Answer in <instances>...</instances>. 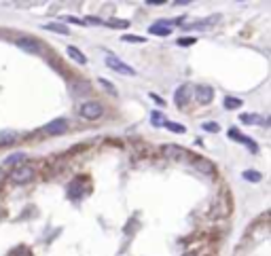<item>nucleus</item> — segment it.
I'll return each instance as SVG.
<instances>
[{
    "instance_id": "f257e3e1",
    "label": "nucleus",
    "mask_w": 271,
    "mask_h": 256,
    "mask_svg": "<svg viewBox=\"0 0 271 256\" xmlns=\"http://www.w3.org/2000/svg\"><path fill=\"white\" fill-rule=\"evenodd\" d=\"M79 114L83 116V119H87V121H97L104 114V106L100 102H96V100H87V102L80 104Z\"/></svg>"
},
{
    "instance_id": "f03ea898",
    "label": "nucleus",
    "mask_w": 271,
    "mask_h": 256,
    "mask_svg": "<svg viewBox=\"0 0 271 256\" xmlns=\"http://www.w3.org/2000/svg\"><path fill=\"white\" fill-rule=\"evenodd\" d=\"M106 66L111 68V70H114V72H119V74H125V77H136V70L131 68V66H128L125 62H121L119 57H114V55H106Z\"/></svg>"
},
{
    "instance_id": "7ed1b4c3",
    "label": "nucleus",
    "mask_w": 271,
    "mask_h": 256,
    "mask_svg": "<svg viewBox=\"0 0 271 256\" xmlns=\"http://www.w3.org/2000/svg\"><path fill=\"white\" fill-rule=\"evenodd\" d=\"M11 180L15 184H28L30 180H34V167L32 165H19L11 172Z\"/></svg>"
},
{
    "instance_id": "20e7f679",
    "label": "nucleus",
    "mask_w": 271,
    "mask_h": 256,
    "mask_svg": "<svg viewBox=\"0 0 271 256\" xmlns=\"http://www.w3.org/2000/svg\"><path fill=\"white\" fill-rule=\"evenodd\" d=\"M161 155L170 161H184L189 157L187 150L182 146H178V144H163V146H161Z\"/></svg>"
},
{
    "instance_id": "39448f33",
    "label": "nucleus",
    "mask_w": 271,
    "mask_h": 256,
    "mask_svg": "<svg viewBox=\"0 0 271 256\" xmlns=\"http://www.w3.org/2000/svg\"><path fill=\"white\" fill-rule=\"evenodd\" d=\"M191 97H193V87L191 85H180L176 89V93H174V104L178 108H184Z\"/></svg>"
},
{
    "instance_id": "423d86ee",
    "label": "nucleus",
    "mask_w": 271,
    "mask_h": 256,
    "mask_svg": "<svg viewBox=\"0 0 271 256\" xmlns=\"http://www.w3.org/2000/svg\"><path fill=\"white\" fill-rule=\"evenodd\" d=\"M66 129H68V121L66 119H53V121H49V123L43 127V131L49 133V136H60V133H64Z\"/></svg>"
},
{
    "instance_id": "0eeeda50",
    "label": "nucleus",
    "mask_w": 271,
    "mask_h": 256,
    "mask_svg": "<svg viewBox=\"0 0 271 256\" xmlns=\"http://www.w3.org/2000/svg\"><path fill=\"white\" fill-rule=\"evenodd\" d=\"M195 100L199 104H210L214 100V89L210 85H197L195 87Z\"/></svg>"
},
{
    "instance_id": "6e6552de",
    "label": "nucleus",
    "mask_w": 271,
    "mask_h": 256,
    "mask_svg": "<svg viewBox=\"0 0 271 256\" xmlns=\"http://www.w3.org/2000/svg\"><path fill=\"white\" fill-rule=\"evenodd\" d=\"M148 34H153V36H170L172 34V23L170 21H155L148 26Z\"/></svg>"
},
{
    "instance_id": "1a4fd4ad",
    "label": "nucleus",
    "mask_w": 271,
    "mask_h": 256,
    "mask_svg": "<svg viewBox=\"0 0 271 256\" xmlns=\"http://www.w3.org/2000/svg\"><path fill=\"white\" fill-rule=\"evenodd\" d=\"M15 43H17V47H19V49H24L26 53H38V51H40V43H38L36 38L21 36V38H17Z\"/></svg>"
},
{
    "instance_id": "9d476101",
    "label": "nucleus",
    "mask_w": 271,
    "mask_h": 256,
    "mask_svg": "<svg viewBox=\"0 0 271 256\" xmlns=\"http://www.w3.org/2000/svg\"><path fill=\"white\" fill-rule=\"evenodd\" d=\"M229 138H233V140H239V142H244L248 148L252 150V153H258V146H256V142L252 138H248V136H241V133H238V131H229Z\"/></svg>"
},
{
    "instance_id": "9b49d317",
    "label": "nucleus",
    "mask_w": 271,
    "mask_h": 256,
    "mask_svg": "<svg viewBox=\"0 0 271 256\" xmlns=\"http://www.w3.org/2000/svg\"><path fill=\"white\" fill-rule=\"evenodd\" d=\"M241 123L267 127V119H265V116H261V114H241Z\"/></svg>"
},
{
    "instance_id": "f8f14e48",
    "label": "nucleus",
    "mask_w": 271,
    "mask_h": 256,
    "mask_svg": "<svg viewBox=\"0 0 271 256\" xmlns=\"http://www.w3.org/2000/svg\"><path fill=\"white\" fill-rule=\"evenodd\" d=\"M218 21H221V15H212V17H207V19L197 21V23H193V26H187V28H195V30H207V28H212Z\"/></svg>"
},
{
    "instance_id": "ddd939ff",
    "label": "nucleus",
    "mask_w": 271,
    "mask_h": 256,
    "mask_svg": "<svg viewBox=\"0 0 271 256\" xmlns=\"http://www.w3.org/2000/svg\"><path fill=\"white\" fill-rule=\"evenodd\" d=\"M17 138H19V133L17 131H11V129L0 131V146H9V144L17 142Z\"/></svg>"
},
{
    "instance_id": "4468645a",
    "label": "nucleus",
    "mask_w": 271,
    "mask_h": 256,
    "mask_svg": "<svg viewBox=\"0 0 271 256\" xmlns=\"http://www.w3.org/2000/svg\"><path fill=\"white\" fill-rule=\"evenodd\" d=\"M66 53H68V57H70V60H74L77 64H87V55H85L80 49H77V47H68Z\"/></svg>"
},
{
    "instance_id": "2eb2a0df",
    "label": "nucleus",
    "mask_w": 271,
    "mask_h": 256,
    "mask_svg": "<svg viewBox=\"0 0 271 256\" xmlns=\"http://www.w3.org/2000/svg\"><path fill=\"white\" fill-rule=\"evenodd\" d=\"M193 163H195V167H197L199 172L207 174V176H212V174H214V165H212V163L207 161V159H195Z\"/></svg>"
},
{
    "instance_id": "dca6fc26",
    "label": "nucleus",
    "mask_w": 271,
    "mask_h": 256,
    "mask_svg": "<svg viewBox=\"0 0 271 256\" xmlns=\"http://www.w3.org/2000/svg\"><path fill=\"white\" fill-rule=\"evenodd\" d=\"M43 28L45 30H49V32H55V34H64V36L70 34L68 26H62V23H55V21H51V23H47V26H43Z\"/></svg>"
},
{
    "instance_id": "f3484780",
    "label": "nucleus",
    "mask_w": 271,
    "mask_h": 256,
    "mask_svg": "<svg viewBox=\"0 0 271 256\" xmlns=\"http://www.w3.org/2000/svg\"><path fill=\"white\" fill-rule=\"evenodd\" d=\"M163 127L165 129H170V131H174V133H187V127L176 123V121H163Z\"/></svg>"
},
{
    "instance_id": "a211bd4d",
    "label": "nucleus",
    "mask_w": 271,
    "mask_h": 256,
    "mask_svg": "<svg viewBox=\"0 0 271 256\" xmlns=\"http://www.w3.org/2000/svg\"><path fill=\"white\" fill-rule=\"evenodd\" d=\"M241 104H244V102H241L239 97H231V96L224 97V108H227V110H238Z\"/></svg>"
},
{
    "instance_id": "6ab92c4d",
    "label": "nucleus",
    "mask_w": 271,
    "mask_h": 256,
    "mask_svg": "<svg viewBox=\"0 0 271 256\" xmlns=\"http://www.w3.org/2000/svg\"><path fill=\"white\" fill-rule=\"evenodd\" d=\"M241 178H246L248 182H261V180H263L261 172H255V170H246L244 174H241Z\"/></svg>"
},
{
    "instance_id": "aec40b11",
    "label": "nucleus",
    "mask_w": 271,
    "mask_h": 256,
    "mask_svg": "<svg viewBox=\"0 0 271 256\" xmlns=\"http://www.w3.org/2000/svg\"><path fill=\"white\" fill-rule=\"evenodd\" d=\"M201 129L207 131V133H218V131H221V125L212 123V121H206V123H201Z\"/></svg>"
},
{
    "instance_id": "412c9836",
    "label": "nucleus",
    "mask_w": 271,
    "mask_h": 256,
    "mask_svg": "<svg viewBox=\"0 0 271 256\" xmlns=\"http://www.w3.org/2000/svg\"><path fill=\"white\" fill-rule=\"evenodd\" d=\"M129 26V21H125V19H111L108 21V28H121V30H123V28H128Z\"/></svg>"
},
{
    "instance_id": "4be33fe9",
    "label": "nucleus",
    "mask_w": 271,
    "mask_h": 256,
    "mask_svg": "<svg viewBox=\"0 0 271 256\" xmlns=\"http://www.w3.org/2000/svg\"><path fill=\"white\" fill-rule=\"evenodd\" d=\"M123 43L140 45V43H144V36H134V34H125V36H123Z\"/></svg>"
},
{
    "instance_id": "5701e85b",
    "label": "nucleus",
    "mask_w": 271,
    "mask_h": 256,
    "mask_svg": "<svg viewBox=\"0 0 271 256\" xmlns=\"http://www.w3.org/2000/svg\"><path fill=\"white\" fill-rule=\"evenodd\" d=\"M163 116H161V112H159V110H155V112L151 114V123L155 125V127H161V125H163Z\"/></svg>"
},
{
    "instance_id": "b1692460",
    "label": "nucleus",
    "mask_w": 271,
    "mask_h": 256,
    "mask_svg": "<svg viewBox=\"0 0 271 256\" xmlns=\"http://www.w3.org/2000/svg\"><path fill=\"white\" fill-rule=\"evenodd\" d=\"M191 45H195V38H191V36L178 38V47H191Z\"/></svg>"
},
{
    "instance_id": "393cba45",
    "label": "nucleus",
    "mask_w": 271,
    "mask_h": 256,
    "mask_svg": "<svg viewBox=\"0 0 271 256\" xmlns=\"http://www.w3.org/2000/svg\"><path fill=\"white\" fill-rule=\"evenodd\" d=\"M80 21H83V26H85V23H91V26H102L100 17H85V19H80Z\"/></svg>"
},
{
    "instance_id": "a878e982",
    "label": "nucleus",
    "mask_w": 271,
    "mask_h": 256,
    "mask_svg": "<svg viewBox=\"0 0 271 256\" xmlns=\"http://www.w3.org/2000/svg\"><path fill=\"white\" fill-rule=\"evenodd\" d=\"M24 153H17V155H11V157H7V163H11V165H13V163H17V161H21L24 159Z\"/></svg>"
},
{
    "instance_id": "bb28decb",
    "label": "nucleus",
    "mask_w": 271,
    "mask_h": 256,
    "mask_svg": "<svg viewBox=\"0 0 271 256\" xmlns=\"http://www.w3.org/2000/svg\"><path fill=\"white\" fill-rule=\"evenodd\" d=\"M100 85L104 87V89H108L111 93H117V89H114V85L112 83H108V80H104V79H100Z\"/></svg>"
},
{
    "instance_id": "cd10ccee",
    "label": "nucleus",
    "mask_w": 271,
    "mask_h": 256,
    "mask_svg": "<svg viewBox=\"0 0 271 256\" xmlns=\"http://www.w3.org/2000/svg\"><path fill=\"white\" fill-rule=\"evenodd\" d=\"M146 4H148V7H153V4L157 7V4H163V0H146Z\"/></svg>"
},
{
    "instance_id": "c85d7f7f",
    "label": "nucleus",
    "mask_w": 271,
    "mask_h": 256,
    "mask_svg": "<svg viewBox=\"0 0 271 256\" xmlns=\"http://www.w3.org/2000/svg\"><path fill=\"white\" fill-rule=\"evenodd\" d=\"M4 178V170H2V167H0V180H2Z\"/></svg>"
},
{
    "instance_id": "c756f323",
    "label": "nucleus",
    "mask_w": 271,
    "mask_h": 256,
    "mask_svg": "<svg viewBox=\"0 0 271 256\" xmlns=\"http://www.w3.org/2000/svg\"><path fill=\"white\" fill-rule=\"evenodd\" d=\"M184 256H197V254H195V252H187V254H184Z\"/></svg>"
}]
</instances>
